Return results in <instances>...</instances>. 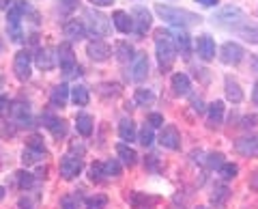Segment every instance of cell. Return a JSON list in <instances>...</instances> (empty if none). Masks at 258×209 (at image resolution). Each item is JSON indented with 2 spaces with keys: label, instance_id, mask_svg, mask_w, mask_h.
I'll use <instances>...</instances> for the list:
<instances>
[{
  "label": "cell",
  "instance_id": "cell-50",
  "mask_svg": "<svg viewBox=\"0 0 258 209\" xmlns=\"http://www.w3.org/2000/svg\"><path fill=\"white\" fill-rule=\"evenodd\" d=\"M7 7H11V0H0V9H7Z\"/></svg>",
  "mask_w": 258,
  "mask_h": 209
},
{
  "label": "cell",
  "instance_id": "cell-37",
  "mask_svg": "<svg viewBox=\"0 0 258 209\" xmlns=\"http://www.w3.org/2000/svg\"><path fill=\"white\" fill-rule=\"evenodd\" d=\"M224 164L226 162H224V155L222 153H209V160H207V166L209 168H217V171H220Z\"/></svg>",
  "mask_w": 258,
  "mask_h": 209
},
{
  "label": "cell",
  "instance_id": "cell-18",
  "mask_svg": "<svg viewBox=\"0 0 258 209\" xmlns=\"http://www.w3.org/2000/svg\"><path fill=\"white\" fill-rule=\"evenodd\" d=\"M11 117L20 125H28L30 123V108H28V103H24V101L11 103Z\"/></svg>",
  "mask_w": 258,
  "mask_h": 209
},
{
  "label": "cell",
  "instance_id": "cell-3",
  "mask_svg": "<svg viewBox=\"0 0 258 209\" xmlns=\"http://www.w3.org/2000/svg\"><path fill=\"white\" fill-rule=\"evenodd\" d=\"M58 63H60V69L64 71V76L71 78V76H80V65L76 63V54H74V47L69 43H60L58 50Z\"/></svg>",
  "mask_w": 258,
  "mask_h": 209
},
{
  "label": "cell",
  "instance_id": "cell-26",
  "mask_svg": "<svg viewBox=\"0 0 258 209\" xmlns=\"http://www.w3.org/2000/svg\"><path fill=\"white\" fill-rule=\"evenodd\" d=\"M45 123H47V130L54 134V138H62V136H64V121H62V119L45 117Z\"/></svg>",
  "mask_w": 258,
  "mask_h": 209
},
{
  "label": "cell",
  "instance_id": "cell-47",
  "mask_svg": "<svg viewBox=\"0 0 258 209\" xmlns=\"http://www.w3.org/2000/svg\"><path fill=\"white\" fill-rule=\"evenodd\" d=\"M91 3L97 7H110V5H114V0H91Z\"/></svg>",
  "mask_w": 258,
  "mask_h": 209
},
{
  "label": "cell",
  "instance_id": "cell-34",
  "mask_svg": "<svg viewBox=\"0 0 258 209\" xmlns=\"http://www.w3.org/2000/svg\"><path fill=\"white\" fill-rule=\"evenodd\" d=\"M15 181H18V186L24 190V188H30L32 186V175L30 173H24V171H20V173H15Z\"/></svg>",
  "mask_w": 258,
  "mask_h": 209
},
{
  "label": "cell",
  "instance_id": "cell-16",
  "mask_svg": "<svg viewBox=\"0 0 258 209\" xmlns=\"http://www.w3.org/2000/svg\"><path fill=\"white\" fill-rule=\"evenodd\" d=\"M235 149L241 155H258V134L247 136V138H239L235 142Z\"/></svg>",
  "mask_w": 258,
  "mask_h": 209
},
{
  "label": "cell",
  "instance_id": "cell-5",
  "mask_svg": "<svg viewBox=\"0 0 258 209\" xmlns=\"http://www.w3.org/2000/svg\"><path fill=\"white\" fill-rule=\"evenodd\" d=\"M243 56H245L243 47L239 43H232V41L224 43L222 50H220V59H222V63H226V65H239V63L243 61Z\"/></svg>",
  "mask_w": 258,
  "mask_h": 209
},
{
  "label": "cell",
  "instance_id": "cell-39",
  "mask_svg": "<svg viewBox=\"0 0 258 209\" xmlns=\"http://www.w3.org/2000/svg\"><path fill=\"white\" fill-rule=\"evenodd\" d=\"M228 188H224V186H220V188H215V192H213V203L215 205H222L226 198H228Z\"/></svg>",
  "mask_w": 258,
  "mask_h": 209
},
{
  "label": "cell",
  "instance_id": "cell-23",
  "mask_svg": "<svg viewBox=\"0 0 258 209\" xmlns=\"http://www.w3.org/2000/svg\"><path fill=\"white\" fill-rule=\"evenodd\" d=\"M224 119V103L222 101H213L211 106H209V125L215 127L220 125Z\"/></svg>",
  "mask_w": 258,
  "mask_h": 209
},
{
  "label": "cell",
  "instance_id": "cell-33",
  "mask_svg": "<svg viewBox=\"0 0 258 209\" xmlns=\"http://www.w3.org/2000/svg\"><path fill=\"white\" fill-rule=\"evenodd\" d=\"M45 153H41V151H35V149H24V153H22V160H24V164H35V162H39Z\"/></svg>",
  "mask_w": 258,
  "mask_h": 209
},
{
  "label": "cell",
  "instance_id": "cell-48",
  "mask_svg": "<svg viewBox=\"0 0 258 209\" xmlns=\"http://www.w3.org/2000/svg\"><path fill=\"white\" fill-rule=\"evenodd\" d=\"M198 5H203V7H215L217 5V0H196Z\"/></svg>",
  "mask_w": 258,
  "mask_h": 209
},
{
  "label": "cell",
  "instance_id": "cell-11",
  "mask_svg": "<svg viewBox=\"0 0 258 209\" xmlns=\"http://www.w3.org/2000/svg\"><path fill=\"white\" fill-rule=\"evenodd\" d=\"M134 24H136V35L144 37L147 30L151 28V13L144 7H136L134 9Z\"/></svg>",
  "mask_w": 258,
  "mask_h": 209
},
{
  "label": "cell",
  "instance_id": "cell-20",
  "mask_svg": "<svg viewBox=\"0 0 258 209\" xmlns=\"http://www.w3.org/2000/svg\"><path fill=\"white\" fill-rule=\"evenodd\" d=\"M235 33H239L243 39H247L249 43H258V24L243 22V26H237Z\"/></svg>",
  "mask_w": 258,
  "mask_h": 209
},
{
  "label": "cell",
  "instance_id": "cell-38",
  "mask_svg": "<svg viewBox=\"0 0 258 209\" xmlns=\"http://www.w3.org/2000/svg\"><path fill=\"white\" fill-rule=\"evenodd\" d=\"M88 175H91V179L93 181H101L103 177H106V173H103V164L101 162H97L91 166V171H88Z\"/></svg>",
  "mask_w": 258,
  "mask_h": 209
},
{
  "label": "cell",
  "instance_id": "cell-27",
  "mask_svg": "<svg viewBox=\"0 0 258 209\" xmlns=\"http://www.w3.org/2000/svg\"><path fill=\"white\" fill-rule=\"evenodd\" d=\"M71 99H74L76 106H86L91 95H88V88L86 86H74L71 88Z\"/></svg>",
  "mask_w": 258,
  "mask_h": 209
},
{
  "label": "cell",
  "instance_id": "cell-2",
  "mask_svg": "<svg viewBox=\"0 0 258 209\" xmlns=\"http://www.w3.org/2000/svg\"><path fill=\"white\" fill-rule=\"evenodd\" d=\"M155 11L161 15V20L168 24H176V26H185V24H196L200 18L196 13L183 11V9H174V7H166V5H157Z\"/></svg>",
  "mask_w": 258,
  "mask_h": 209
},
{
  "label": "cell",
  "instance_id": "cell-53",
  "mask_svg": "<svg viewBox=\"0 0 258 209\" xmlns=\"http://www.w3.org/2000/svg\"><path fill=\"white\" fill-rule=\"evenodd\" d=\"M5 198V188H0V200Z\"/></svg>",
  "mask_w": 258,
  "mask_h": 209
},
{
  "label": "cell",
  "instance_id": "cell-54",
  "mask_svg": "<svg viewBox=\"0 0 258 209\" xmlns=\"http://www.w3.org/2000/svg\"><path fill=\"white\" fill-rule=\"evenodd\" d=\"M198 209H205V207H198Z\"/></svg>",
  "mask_w": 258,
  "mask_h": 209
},
{
  "label": "cell",
  "instance_id": "cell-25",
  "mask_svg": "<svg viewBox=\"0 0 258 209\" xmlns=\"http://www.w3.org/2000/svg\"><path fill=\"white\" fill-rule=\"evenodd\" d=\"M116 153H118V158L123 160L127 166H134L136 162H138V153H136L132 147H127V144H118V147H116Z\"/></svg>",
  "mask_w": 258,
  "mask_h": 209
},
{
  "label": "cell",
  "instance_id": "cell-10",
  "mask_svg": "<svg viewBox=\"0 0 258 209\" xmlns=\"http://www.w3.org/2000/svg\"><path fill=\"white\" fill-rule=\"evenodd\" d=\"M13 71L20 80H28L30 78V54L26 50H20L15 54V61H13Z\"/></svg>",
  "mask_w": 258,
  "mask_h": 209
},
{
  "label": "cell",
  "instance_id": "cell-12",
  "mask_svg": "<svg viewBox=\"0 0 258 209\" xmlns=\"http://www.w3.org/2000/svg\"><path fill=\"white\" fill-rule=\"evenodd\" d=\"M149 76V59L147 54H136L134 65H132V80L134 82H142Z\"/></svg>",
  "mask_w": 258,
  "mask_h": 209
},
{
  "label": "cell",
  "instance_id": "cell-46",
  "mask_svg": "<svg viewBox=\"0 0 258 209\" xmlns=\"http://www.w3.org/2000/svg\"><path fill=\"white\" fill-rule=\"evenodd\" d=\"M249 188L258 192V171H256V173H252V177H249Z\"/></svg>",
  "mask_w": 258,
  "mask_h": 209
},
{
  "label": "cell",
  "instance_id": "cell-52",
  "mask_svg": "<svg viewBox=\"0 0 258 209\" xmlns=\"http://www.w3.org/2000/svg\"><path fill=\"white\" fill-rule=\"evenodd\" d=\"M252 65H254V69L258 71V54H254V59H252Z\"/></svg>",
  "mask_w": 258,
  "mask_h": 209
},
{
  "label": "cell",
  "instance_id": "cell-32",
  "mask_svg": "<svg viewBox=\"0 0 258 209\" xmlns=\"http://www.w3.org/2000/svg\"><path fill=\"white\" fill-rule=\"evenodd\" d=\"M103 173H106V177H118L120 175L118 160H106V162H103Z\"/></svg>",
  "mask_w": 258,
  "mask_h": 209
},
{
  "label": "cell",
  "instance_id": "cell-7",
  "mask_svg": "<svg viewBox=\"0 0 258 209\" xmlns=\"http://www.w3.org/2000/svg\"><path fill=\"white\" fill-rule=\"evenodd\" d=\"M159 144H161V147H166V149L176 151L181 147V134H179V130H176L174 125H164V130H161V134H159Z\"/></svg>",
  "mask_w": 258,
  "mask_h": 209
},
{
  "label": "cell",
  "instance_id": "cell-45",
  "mask_svg": "<svg viewBox=\"0 0 258 209\" xmlns=\"http://www.w3.org/2000/svg\"><path fill=\"white\" fill-rule=\"evenodd\" d=\"M256 123H258V117H256V115L245 117V119H243V127H245V130H247V127H254Z\"/></svg>",
  "mask_w": 258,
  "mask_h": 209
},
{
  "label": "cell",
  "instance_id": "cell-44",
  "mask_svg": "<svg viewBox=\"0 0 258 209\" xmlns=\"http://www.w3.org/2000/svg\"><path fill=\"white\" fill-rule=\"evenodd\" d=\"M9 106H11V103H9V97H7V95H3V93H0V115H3V112H7V110H9Z\"/></svg>",
  "mask_w": 258,
  "mask_h": 209
},
{
  "label": "cell",
  "instance_id": "cell-43",
  "mask_svg": "<svg viewBox=\"0 0 258 209\" xmlns=\"http://www.w3.org/2000/svg\"><path fill=\"white\" fill-rule=\"evenodd\" d=\"M60 5H62V11H74L80 3H78V0H62Z\"/></svg>",
  "mask_w": 258,
  "mask_h": 209
},
{
  "label": "cell",
  "instance_id": "cell-13",
  "mask_svg": "<svg viewBox=\"0 0 258 209\" xmlns=\"http://www.w3.org/2000/svg\"><path fill=\"white\" fill-rule=\"evenodd\" d=\"M196 50H198V56L203 61H213L215 59V41L209 35H203L198 37L196 41Z\"/></svg>",
  "mask_w": 258,
  "mask_h": 209
},
{
  "label": "cell",
  "instance_id": "cell-24",
  "mask_svg": "<svg viewBox=\"0 0 258 209\" xmlns=\"http://www.w3.org/2000/svg\"><path fill=\"white\" fill-rule=\"evenodd\" d=\"M226 97H228L232 103H239L243 99V91H241V86L235 82V80H226Z\"/></svg>",
  "mask_w": 258,
  "mask_h": 209
},
{
  "label": "cell",
  "instance_id": "cell-19",
  "mask_svg": "<svg viewBox=\"0 0 258 209\" xmlns=\"http://www.w3.org/2000/svg\"><path fill=\"white\" fill-rule=\"evenodd\" d=\"M174 45H176V50L183 54V59H189V52H191V39H189V35L185 33V30H179V33L174 35Z\"/></svg>",
  "mask_w": 258,
  "mask_h": 209
},
{
  "label": "cell",
  "instance_id": "cell-22",
  "mask_svg": "<svg viewBox=\"0 0 258 209\" xmlns=\"http://www.w3.org/2000/svg\"><path fill=\"white\" fill-rule=\"evenodd\" d=\"M118 136L123 138L125 142H134L136 140V123L132 119H123L118 125Z\"/></svg>",
  "mask_w": 258,
  "mask_h": 209
},
{
  "label": "cell",
  "instance_id": "cell-30",
  "mask_svg": "<svg viewBox=\"0 0 258 209\" xmlns=\"http://www.w3.org/2000/svg\"><path fill=\"white\" fill-rule=\"evenodd\" d=\"M134 99H136V103H140V106H147V103L155 101V95H153V91H149V88H138Z\"/></svg>",
  "mask_w": 258,
  "mask_h": 209
},
{
  "label": "cell",
  "instance_id": "cell-8",
  "mask_svg": "<svg viewBox=\"0 0 258 209\" xmlns=\"http://www.w3.org/2000/svg\"><path fill=\"white\" fill-rule=\"evenodd\" d=\"M86 54L91 56V61L95 63H103L112 56V47L106 41H91L86 45Z\"/></svg>",
  "mask_w": 258,
  "mask_h": 209
},
{
  "label": "cell",
  "instance_id": "cell-1",
  "mask_svg": "<svg viewBox=\"0 0 258 209\" xmlns=\"http://www.w3.org/2000/svg\"><path fill=\"white\" fill-rule=\"evenodd\" d=\"M155 50H157V59L161 67H170L174 59H176V45L174 39L168 30H157L155 33Z\"/></svg>",
  "mask_w": 258,
  "mask_h": 209
},
{
  "label": "cell",
  "instance_id": "cell-9",
  "mask_svg": "<svg viewBox=\"0 0 258 209\" xmlns=\"http://www.w3.org/2000/svg\"><path fill=\"white\" fill-rule=\"evenodd\" d=\"M56 50L54 47H41V50L37 52L35 56V63H37V67L41 69V71H50L56 67V63H58V56H54Z\"/></svg>",
  "mask_w": 258,
  "mask_h": 209
},
{
  "label": "cell",
  "instance_id": "cell-42",
  "mask_svg": "<svg viewBox=\"0 0 258 209\" xmlns=\"http://www.w3.org/2000/svg\"><path fill=\"white\" fill-rule=\"evenodd\" d=\"M149 125L151 127H164V117L161 115H149Z\"/></svg>",
  "mask_w": 258,
  "mask_h": 209
},
{
  "label": "cell",
  "instance_id": "cell-31",
  "mask_svg": "<svg viewBox=\"0 0 258 209\" xmlns=\"http://www.w3.org/2000/svg\"><path fill=\"white\" fill-rule=\"evenodd\" d=\"M108 196L106 194H95L91 198H86V209H106Z\"/></svg>",
  "mask_w": 258,
  "mask_h": 209
},
{
  "label": "cell",
  "instance_id": "cell-28",
  "mask_svg": "<svg viewBox=\"0 0 258 209\" xmlns=\"http://www.w3.org/2000/svg\"><path fill=\"white\" fill-rule=\"evenodd\" d=\"M76 130L82 136H91L93 134V119L88 115H78L76 119Z\"/></svg>",
  "mask_w": 258,
  "mask_h": 209
},
{
  "label": "cell",
  "instance_id": "cell-51",
  "mask_svg": "<svg viewBox=\"0 0 258 209\" xmlns=\"http://www.w3.org/2000/svg\"><path fill=\"white\" fill-rule=\"evenodd\" d=\"M252 97H254V101L258 103V82L254 84V93H252Z\"/></svg>",
  "mask_w": 258,
  "mask_h": 209
},
{
  "label": "cell",
  "instance_id": "cell-49",
  "mask_svg": "<svg viewBox=\"0 0 258 209\" xmlns=\"http://www.w3.org/2000/svg\"><path fill=\"white\" fill-rule=\"evenodd\" d=\"M194 106H196V108H194L196 112H205V108H203V101H200V99H194Z\"/></svg>",
  "mask_w": 258,
  "mask_h": 209
},
{
  "label": "cell",
  "instance_id": "cell-36",
  "mask_svg": "<svg viewBox=\"0 0 258 209\" xmlns=\"http://www.w3.org/2000/svg\"><path fill=\"white\" fill-rule=\"evenodd\" d=\"M153 138H155V136H153V127L151 125H144L142 132H140V144H144V147H151Z\"/></svg>",
  "mask_w": 258,
  "mask_h": 209
},
{
  "label": "cell",
  "instance_id": "cell-4",
  "mask_svg": "<svg viewBox=\"0 0 258 209\" xmlns=\"http://www.w3.org/2000/svg\"><path fill=\"white\" fill-rule=\"evenodd\" d=\"M84 18H86L88 33H91V35H95V37H106V35H110V20L103 13L95 11V9H88L84 13Z\"/></svg>",
  "mask_w": 258,
  "mask_h": 209
},
{
  "label": "cell",
  "instance_id": "cell-15",
  "mask_svg": "<svg viewBox=\"0 0 258 209\" xmlns=\"http://www.w3.org/2000/svg\"><path fill=\"white\" fill-rule=\"evenodd\" d=\"M62 30H64V37L71 39V41H80V39H84V35H86V26H84V22H80V20H69Z\"/></svg>",
  "mask_w": 258,
  "mask_h": 209
},
{
  "label": "cell",
  "instance_id": "cell-14",
  "mask_svg": "<svg viewBox=\"0 0 258 209\" xmlns=\"http://www.w3.org/2000/svg\"><path fill=\"white\" fill-rule=\"evenodd\" d=\"M112 22H114V26H116V30H120L123 35H127V33H134L136 30V24H134V18L129 13H125V11H114L112 13Z\"/></svg>",
  "mask_w": 258,
  "mask_h": 209
},
{
  "label": "cell",
  "instance_id": "cell-6",
  "mask_svg": "<svg viewBox=\"0 0 258 209\" xmlns=\"http://www.w3.org/2000/svg\"><path fill=\"white\" fill-rule=\"evenodd\" d=\"M80 171H82V160L80 158H71V155H64L60 160V177L62 179H76V177L80 175Z\"/></svg>",
  "mask_w": 258,
  "mask_h": 209
},
{
  "label": "cell",
  "instance_id": "cell-35",
  "mask_svg": "<svg viewBox=\"0 0 258 209\" xmlns=\"http://www.w3.org/2000/svg\"><path fill=\"white\" fill-rule=\"evenodd\" d=\"M237 173H239V166L237 164H230V162H226L220 168V175L224 177V179H232V177H237Z\"/></svg>",
  "mask_w": 258,
  "mask_h": 209
},
{
  "label": "cell",
  "instance_id": "cell-29",
  "mask_svg": "<svg viewBox=\"0 0 258 209\" xmlns=\"http://www.w3.org/2000/svg\"><path fill=\"white\" fill-rule=\"evenodd\" d=\"M134 47L132 45H129L127 41H118L116 43V59L120 61V63H127L129 59H134Z\"/></svg>",
  "mask_w": 258,
  "mask_h": 209
},
{
  "label": "cell",
  "instance_id": "cell-40",
  "mask_svg": "<svg viewBox=\"0 0 258 209\" xmlns=\"http://www.w3.org/2000/svg\"><path fill=\"white\" fill-rule=\"evenodd\" d=\"M60 209H78V196H74V194L62 196V200H60Z\"/></svg>",
  "mask_w": 258,
  "mask_h": 209
},
{
  "label": "cell",
  "instance_id": "cell-17",
  "mask_svg": "<svg viewBox=\"0 0 258 209\" xmlns=\"http://www.w3.org/2000/svg\"><path fill=\"white\" fill-rule=\"evenodd\" d=\"M69 86L67 84H56L54 88H52V93H50V103L54 108H62L64 103H67V99H69Z\"/></svg>",
  "mask_w": 258,
  "mask_h": 209
},
{
  "label": "cell",
  "instance_id": "cell-41",
  "mask_svg": "<svg viewBox=\"0 0 258 209\" xmlns=\"http://www.w3.org/2000/svg\"><path fill=\"white\" fill-rule=\"evenodd\" d=\"M28 149H35V151H41V153H45V147H43V142L39 136H32V138H28V144H26Z\"/></svg>",
  "mask_w": 258,
  "mask_h": 209
},
{
  "label": "cell",
  "instance_id": "cell-21",
  "mask_svg": "<svg viewBox=\"0 0 258 209\" xmlns=\"http://www.w3.org/2000/svg\"><path fill=\"white\" fill-rule=\"evenodd\" d=\"M172 91L176 95H187L191 91V84H189V78L185 74H174L172 76Z\"/></svg>",
  "mask_w": 258,
  "mask_h": 209
}]
</instances>
